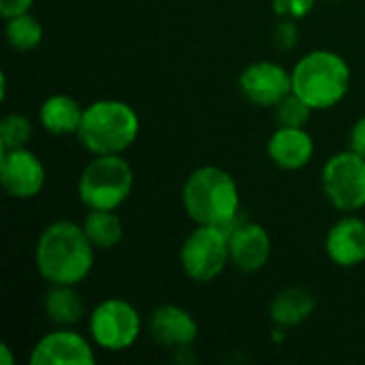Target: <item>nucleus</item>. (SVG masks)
Returning a JSON list of instances; mask_svg holds the SVG:
<instances>
[{"label": "nucleus", "mask_w": 365, "mask_h": 365, "mask_svg": "<svg viewBox=\"0 0 365 365\" xmlns=\"http://www.w3.org/2000/svg\"><path fill=\"white\" fill-rule=\"evenodd\" d=\"M36 267L49 284H79L94 265V244L81 225L58 220L43 229L36 242Z\"/></svg>", "instance_id": "1"}, {"label": "nucleus", "mask_w": 365, "mask_h": 365, "mask_svg": "<svg viewBox=\"0 0 365 365\" xmlns=\"http://www.w3.org/2000/svg\"><path fill=\"white\" fill-rule=\"evenodd\" d=\"M182 203L197 225H212L222 231L242 212L235 180L218 167L195 169L184 182Z\"/></svg>", "instance_id": "2"}, {"label": "nucleus", "mask_w": 365, "mask_h": 365, "mask_svg": "<svg viewBox=\"0 0 365 365\" xmlns=\"http://www.w3.org/2000/svg\"><path fill=\"white\" fill-rule=\"evenodd\" d=\"M137 135L139 118L135 109L113 98L88 105L83 109L81 126L77 130L81 145L96 156L122 154L137 141Z\"/></svg>", "instance_id": "3"}, {"label": "nucleus", "mask_w": 365, "mask_h": 365, "mask_svg": "<svg viewBox=\"0 0 365 365\" xmlns=\"http://www.w3.org/2000/svg\"><path fill=\"white\" fill-rule=\"evenodd\" d=\"M293 92L312 109H329L338 105L351 86V68L342 56L327 49H317L304 56L293 73Z\"/></svg>", "instance_id": "4"}, {"label": "nucleus", "mask_w": 365, "mask_h": 365, "mask_svg": "<svg viewBox=\"0 0 365 365\" xmlns=\"http://www.w3.org/2000/svg\"><path fill=\"white\" fill-rule=\"evenodd\" d=\"M133 190V169L120 154H101L86 165L77 182L79 201L88 210H115Z\"/></svg>", "instance_id": "5"}, {"label": "nucleus", "mask_w": 365, "mask_h": 365, "mask_svg": "<svg viewBox=\"0 0 365 365\" xmlns=\"http://www.w3.org/2000/svg\"><path fill=\"white\" fill-rule=\"evenodd\" d=\"M227 263H231L229 235L220 227L197 225L182 244L180 265L195 282H212L225 272Z\"/></svg>", "instance_id": "6"}, {"label": "nucleus", "mask_w": 365, "mask_h": 365, "mask_svg": "<svg viewBox=\"0 0 365 365\" xmlns=\"http://www.w3.org/2000/svg\"><path fill=\"white\" fill-rule=\"evenodd\" d=\"M90 336L96 346L118 353L130 349L141 334V317L133 304L120 297L101 302L88 321Z\"/></svg>", "instance_id": "7"}, {"label": "nucleus", "mask_w": 365, "mask_h": 365, "mask_svg": "<svg viewBox=\"0 0 365 365\" xmlns=\"http://www.w3.org/2000/svg\"><path fill=\"white\" fill-rule=\"evenodd\" d=\"M323 190L340 212H357L365 205V158L357 152L334 154L323 167Z\"/></svg>", "instance_id": "8"}, {"label": "nucleus", "mask_w": 365, "mask_h": 365, "mask_svg": "<svg viewBox=\"0 0 365 365\" xmlns=\"http://www.w3.org/2000/svg\"><path fill=\"white\" fill-rule=\"evenodd\" d=\"M0 182L9 197L32 199L45 186V167L26 148L0 152Z\"/></svg>", "instance_id": "9"}, {"label": "nucleus", "mask_w": 365, "mask_h": 365, "mask_svg": "<svg viewBox=\"0 0 365 365\" xmlns=\"http://www.w3.org/2000/svg\"><path fill=\"white\" fill-rule=\"evenodd\" d=\"M242 94L261 107H276L287 94L293 92L291 73L276 62H255L240 75Z\"/></svg>", "instance_id": "10"}, {"label": "nucleus", "mask_w": 365, "mask_h": 365, "mask_svg": "<svg viewBox=\"0 0 365 365\" xmlns=\"http://www.w3.org/2000/svg\"><path fill=\"white\" fill-rule=\"evenodd\" d=\"M90 342L77 331L58 329L43 336L30 353V365H94Z\"/></svg>", "instance_id": "11"}, {"label": "nucleus", "mask_w": 365, "mask_h": 365, "mask_svg": "<svg viewBox=\"0 0 365 365\" xmlns=\"http://www.w3.org/2000/svg\"><path fill=\"white\" fill-rule=\"evenodd\" d=\"M148 331L150 338L165 346V349H182V346H192L197 340L199 327L190 312H186L180 306H160L156 308L150 319H148Z\"/></svg>", "instance_id": "12"}, {"label": "nucleus", "mask_w": 365, "mask_h": 365, "mask_svg": "<svg viewBox=\"0 0 365 365\" xmlns=\"http://www.w3.org/2000/svg\"><path fill=\"white\" fill-rule=\"evenodd\" d=\"M229 255H231V263L250 274V272H259L261 267H265V263L272 257V240L269 233L257 225V222H244L240 225L235 231L229 233Z\"/></svg>", "instance_id": "13"}, {"label": "nucleus", "mask_w": 365, "mask_h": 365, "mask_svg": "<svg viewBox=\"0 0 365 365\" xmlns=\"http://www.w3.org/2000/svg\"><path fill=\"white\" fill-rule=\"evenodd\" d=\"M329 259L340 267H355L365 261V220L346 216L338 220L325 240Z\"/></svg>", "instance_id": "14"}, {"label": "nucleus", "mask_w": 365, "mask_h": 365, "mask_svg": "<svg viewBox=\"0 0 365 365\" xmlns=\"http://www.w3.org/2000/svg\"><path fill=\"white\" fill-rule=\"evenodd\" d=\"M267 154L280 169L295 171L310 163L314 154V141L304 128L278 126V130L267 141Z\"/></svg>", "instance_id": "15"}, {"label": "nucleus", "mask_w": 365, "mask_h": 365, "mask_svg": "<svg viewBox=\"0 0 365 365\" xmlns=\"http://www.w3.org/2000/svg\"><path fill=\"white\" fill-rule=\"evenodd\" d=\"M81 118H83L81 105L66 94H53L45 98L38 111L41 126L51 135L77 133L81 126Z\"/></svg>", "instance_id": "16"}, {"label": "nucleus", "mask_w": 365, "mask_h": 365, "mask_svg": "<svg viewBox=\"0 0 365 365\" xmlns=\"http://www.w3.org/2000/svg\"><path fill=\"white\" fill-rule=\"evenodd\" d=\"M314 306H317V299L308 289L291 287V289L280 291L274 297L269 306V317L280 327H295L304 323L306 319H310V314L314 312Z\"/></svg>", "instance_id": "17"}, {"label": "nucleus", "mask_w": 365, "mask_h": 365, "mask_svg": "<svg viewBox=\"0 0 365 365\" xmlns=\"http://www.w3.org/2000/svg\"><path fill=\"white\" fill-rule=\"evenodd\" d=\"M43 310L45 317L60 327L77 325L86 314L83 299L71 284H51V289L45 293Z\"/></svg>", "instance_id": "18"}, {"label": "nucleus", "mask_w": 365, "mask_h": 365, "mask_svg": "<svg viewBox=\"0 0 365 365\" xmlns=\"http://www.w3.org/2000/svg\"><path fill=\"white\" fill-rule=\"evenodd\" d=\"M81 227L98 250H111L124 233L122 220L113 210H90Z\"/></svg>", "instance_id": "19"}, {"label": "nucleus", "mask_w": 365, "mask_h": 365, "mask_svg": "<svg viewBox=\"0 0 365 365\" xmlns=\"http://www.w3.org/2000/svg\"><path fill=\"white\" fill-rule=\"evenodd\" d=\"M4 32L9 45L17 51H30L38 47V43L43 41V26L34 15H30V11L6 19Z\"/></svg>", "instance_id": "20"}, {"label": "nucleus", "mask_w": 365, "mask_h": 365, "mask_svg": "<svg viewBox=\"0 0 365 365\" xmlns=\"http://www.w3.org/2000/svg\"><path fill=\"white\" fill-rule=\"evenodd\" d=\"M32 137V124L21 113H6L0 120V152L26 148Z\"/></svg>", "instance_id": "21"}, {"label": "nucleus", "mask_w": 365, "mask_h": 365, "mask_svg": "<svg viewBox=\"0 0 365 365\" xmlns=\"http://www.w3.org/2000/svg\"><path fill=\"white\" fill-rule=\"evenodd\" d=\"M312 107L297 96L295 92L287 94L278 105H276V120L278 126H289V128H304L310 120Z\"/></svg>", "instance_id": "22"}, {"label": "nucleus", "mask_w": 365, "mask_h": 365, "mask_svg": "<svg viewBox=\"0 0 365 365\" xmlns=\"http://www.w3.org/2000/svg\"><path fill=\"white\" fill-rule=\"evenodd\" d=\"M317 0H274V13L278 17H289V19H302L306 17Z\"/></svg>", "instance_id": "23"}, {"label": "nucleus", "mask_w": 365, "mask_h": 365, "mask_svg": "<svg viewBox=\"0 0 365 365\" xmlns=\"http://www.w3.org/2000/svg\"><path fill=\"white\" fill-rule=\"evenodd\" d=\"M297 41H299V28H297L295 19L284 17V19L276 26V30H274V43H276L280 49L289 51V49H293V47L297 45Z\"/></svg>", "instance_id": "24"}, {"label": "nucleus", "mask_w": 365, "mask_h": 365, "mask_svg": "<svg viewBox=\"0 0 365 365\" xmlns=\"http://www.w3.org/2000/svg\"><path fill=\"white\" fill-rule=\"evenodd\" d=\"M32 4H34V0H0V15L4 19H11L15 15L28 13Z\"/></svg>", "instance_id": "25"}, {"label": "nucleus", "mask_w": 365, "mask_h": 365, "mask_svg": "<svg viewBox=\"0 0 365 365\" xmlns=\"http://www.w3.org/2000/svg\"><path fill=\"white\" fill-rule=\"evenodd\" d=\"M351 150L365 158V118L357 120L351 130Z\"/></svg>", "instance_id": "26"}, {"label": "nucleus", "mask_w": 365, "mask_h": 365, "mask_svg": "<svg viewBox=\"0 0 365 365\" xmlns=\"http://www.w3.org/2000/svg\"><path fill=\"white\" fill-rule=\"evenodd\" d=\"M0 364L13 365V355H11V349L6 344H0Z\"/></svg>", "instance_id": "27"}]
</instances>
